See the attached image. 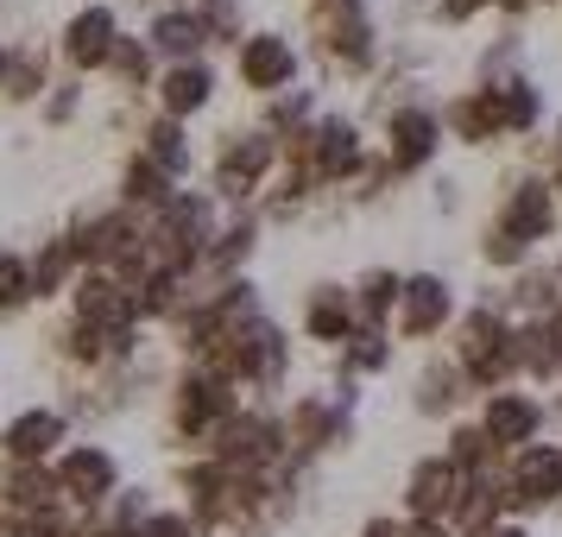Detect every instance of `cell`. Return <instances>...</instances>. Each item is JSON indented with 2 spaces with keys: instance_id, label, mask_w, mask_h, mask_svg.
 I'll return each mask as SVG.
<instances>
[{
  "instance_id": "cell-1",
  "label": "cell",
  "mask_w": 562,
  "mask_h": 537,
  "mask_svg": "<svg viewBox=\"0 0 562 537\" xmlns=\"http://www.w3.org/2000/svg\"><path fill=\"white\" fill-rule=\"evenodd\" d=\"M310 32H316V52L329 57L335 70H367L373 64L367 0H310Z\"/></svg>"
},
{
  "instance_id": "cell-2",
  "label": "cell",
  "mask_w": 562,
  "mask_h": 537,
  "mask_svg": "<svg viewBox=\"0 0 562 537\" xmlns=\"http://www.w3.org/2000/svg\"><path fill=\"white\" fill-rule=\"evenodd\" d=\"M52 474H57V493H64L70 512H102L108 500L121 493V461H114V449H102V443H70V449L52 461Z\"/></svg>"
},
{
  "instance_id": "cell-3",
  "label": "cell",
  "mask_w": 562,
  "mask_h": 537,
  "mask_svg": "<svg viewBox=\"0 0 562 537\" xmlns=\"http://www.w3.org/2000/svg\"><path fill=\"white\" fill-rule=\"evenodd\" d=\"M562 506V449L557 443H525L506 456V512L531 518V512Z\"/></svg>"
},
{
  "instance_id": "cell-4",
  "label": "cell",
  "mask_w": 562,
  "mask_h": 537,
  "mask_svg": "<svg viewBox=\"0 0 562 537\" xmlns=\"http://www.w3.org/2000/svg\"><path fill=\"white\" fill-rule=\"evenodd\" d=\"M121 38H127V32H121V13H114L108 0H82L77 13L64 20V32H57V57H64L77 77H95V70H108V57H114Z\"/></svg>"
},
{
  "instance_id": "cell-5",
  "label": "cell",
  "mask_w": 562,
  "mask_h": 537,
  "mask_svg": "<svg viewBox=\"0 0 562 537\" xmlns=\"http://www.w3.org/2000/svg\"><path fill=\"white\" fill-rule=\"evenodd\" d=\"M297 70H304V57H297V45L284 38V32H247L240 45H234V77L247 82L254 96H284L291 82H297Z\"/></svg>"
},
{
  "instance_id": "cell-6",
  "label": "cell",
  "mask_w": 562,
  "mask_h": 537,
  "mask_svg": "<svg viewBox=\"0 0 562 537\" xmlns=\"http://www.w3.org/2000/svg\"><path fill=\"white\" fill-rule=\"evenodd\" d=\"M70 449V411L26 405L0 424V461H57Z\"/></svg>"
},
{
  "instance_id": "cell-7",
  "label": "cell",
  "mask_w": 562,
  "mask_h": 537,
  "mask_svg": "<svg viewBox=\"0 0 562 537\" xmlns=\"http://www.w3.org/2000/svg\"><path fill=\"white\" fill-rule=\"evenodd\" d=\"M456 323V284L442 272H405V298H398V316H392V335L398 342H430Z\"/></svg>"
},
{
  "instance_id": "cell-8",
  "label": "cell",
  "mask_w": 562,
  "mask_h": 537,
  "mask_svg": "<svg viewBox=\"0 0 562 537\" xmlns=\"http://www.w3.org/2000/svg\"><path fill=\"white\" fill-rule=\"evenodd\" d=\"M70 316H82V323H95V329H108V335H127V329L146 323V316H139V291L121 284L114 272H82V279L70 284Z\"/></svg>"
},
{
  "instance_id": "cell-9",
  "label": "cell",
  "mask_w": 562,
  "mask_h": 537,
  "mask_svg": "<svg viewBox=\"0 0 562 537\" xmlns=\"http://www.w3.org/2000/svg\"><path fill=\"white\" fill-rule=\"evenodd\" d=\"M442 153V121H436L430 108H392L385 114V165L398 171V178H411V171H424L430 158Z\"/></svg>"
},
{
  "instance_id": "cell-10",
  "label": "cell",
  "mask_w": 562,
  "mask_h": 537,
  "mask_svg": "<svg viewBox=\"0 0 562 537\" xmlns=\"http://www.w3.org/2000/svg\"><path fill=\"white\" fill-rule=\"evenodd\" d=\"M367 165V139H360L355 114H323L310 127V171L323 183H355V171Z\"/></svg>"
},
{
  "instance_id": "cell-11",
  "label": "cell",
  "mask_w": 562,
  "mask_h": 537,
  "mask_svg": "<svg viewBox=\"0 0 562 537\" xmlns=\"http://www.w3.org/2000/svg\"><path fill=\"white\" fill-rule=\"evenodd\" d=\"M461 486H468V474L442 449L436 456H417L405 474V518H449L461 500Z\"/></svg>"
},
{
  "instance_id": "cell-12",
  "label": "cell",
  "mask_w": 562,
  "mask_h": 537,
  "mask_svg": "<svg viewBox=\"0 0 562 537\" xmlns=\"http://www.w3.org/2000/svg\"><path fill=\"white\" fill-rule=\"evenodd\" d=\"M557 209H562V197H557V183L550 178H518L506 197H499V222H506L518 240H531L537 247V240L557 234Z\"/></svg>"
},
{
  "instance_id": "cell-13",
  "label": "cell",
  "mask_w": 562,
  "mask_h": 537,
  "mask_svg": "<svg viewBox=\"0 0 562 537\" xmlns=\"http://www.w3.org/2000/svg\"><path fill=\"white\" fill-rule=\"evenodd\" d=\"M481 430L512 456V449L537 443V430H543V405H537L531 392H512V385H499V392H486V405H481Z\"/></svg>"
},
{
  "instance_id": "cell-14",
  "label": "cell",
  "mask_w": 562,
  "mask_h": 537,
  "mask_svg": "<svg viewBox=\"0 0 562 537\" xmlns=\"http://www.w3.org/2000/svg\"><path fill=\"white\" fill-rule=\"evenodd\" d=\"M153 102L158 114H171V121H190V114H203L215 102V70H209V57L196 64H165L153 82Z\"/></svg>"
},
{
  "instance_id": "cell-15",
  "label": "cell",
  "mask_w": 562,
  "mask_h": 537,
  "mask_svg": "<svg viewBox=\"0 0 562 537\" xmlns=\"http://www.w3.org/2000/svg\"><path fill=\"white\" fill-rule=\"evenodd\" d=\"M355 329H360L355 291H348V284H335V279L310 284V291H304V335H310V342H329V348H341Z\"/></svg>"
},
{
  "instance_id": "cell-16",
  "label": "cell",
  "mask_w": 562,
  "mask_h": 537,
  "mask_svg": "<svg viewBox=\"0 0 562 537\" xmlns=\"http://www.w3.org/2000/svg\"><path fill=\"white\" fill-rule=\"evenodd\" d=\"M52 89H57V82H52V52H45L38 38H26V45H7V96H0V102L38 108Z\"/></svg>"
},
{
  "instance_id": "cell-17",
  "label": "cell",
  "mask_w": 562,
  "mask_h": 537,
  "mask_svg": "<svg viewBox=\"0 0 562 537\" xmlns=\"http://www.w3.org/2000/svg\"><path fill=\"white\" fill-rule=\"evenodd\" d=\"M146 45H153L165 64H196L209 38H203V26H196V13H190V0H183V7H158V13H153Z\"/></svg>"
},
{
  "instance_id": "cell-18",
  "label": "cell",
  "mask_w": 562,
  "mask_h": 537,
  "mask_svg": "<svg viewBox=\"0 0 562 537\" xmlns=\"http://www.w3.org/2000/svg\"><path fill=\"white\" fill-rule=\"evenodd\" d=\"M442 127L456 133L461 146H493L499 139V108H493V89L486 82H474V89H461L456 102H449V114H442Z\"/></svg>"
},
{
  "instance_id": "cell-19",
  "label": "cell",
  "mask_w": 562,
  "mask_h": 537,
  "mask_svg": "<svg viewBox=\"0 0 562 537\" xmlns=\"http://www.w3.org/2000/svg\"><path fill=\"white\" fill-rule=\"evenodd\" d=\"M178 197V178H165L146 153H133L127 165H121V190H114V203L133 209V215H158V209Z\"/></svg>"
},
{
  "instance_id": "cell-20",
  "label": "cell",
  "mask_w": 562,
  "mask_h": 537,
  "mask_svg": "<svg viewBox=\"0 0 562 537\" xmlns=\"http://www.w3.org/2000/svg\"><path fill=\"white\" fill-rule=\"evenodd\" d=\"M468 367H461L456 355H436L430 367H424V373H417V399H411V405L424 411V417H456V405L461 399H468Z\"/></svg>"
},
{
  "instance_id": "cell-21",
  "label": "cell",
  "mask_w": 562,
  "mask_h": 537,
  "mask_svg": "<svg viewBox=\"0 0 562 537\" xmlns=\"http://www.w3.org/2000/svg\"><path fill=\"white\" fill-rule=\"evenodd\" d=\"M355 310H360V329H392V316H398V298H405V272H392V266H367L355 284Z\"/></svg>"
},
{
  "instance_id": "cell-22",
  "label": "cell",
  "mask_w": 562,
  "mask_h": 537,
  "mask_svg": "<svg viewBox=\"0 0 562 537\" xmlns=\"http://www.w3.org/2000/svg\"><path fill=\"white\" fill-rule=\"evenodd\" d=\"M26 259H32V298H38V304H45V298H64V291L82 279V266H77V254H70L64 228H57L52 240H38V254H26Z\"/></svg>"
},
{
  "instance_id": "cell-23",
  "label": "cell",
  "mask_w": 562,
  "mask_h": 537,
  "mask_svg": "<svg viewBox=\"0 0 562 537\" xmlns=\"http://www.w3.org/2000/svg\"><path fill=\"white\" fill-rule=\"evenodd\" d=\"M133 153H146L165 178H183V171H190V133H183V121H171V114H153V121L139 127V146H133Z\"/></svg>"
},
{
  "instance_id": "cell-24",
  "label": "cell",
  "mask_w": 562,
  "mask_h": 537,
  "mask_svg": "<svg viewBox=\"0 0 562 537\" xmlns=\"http://www.w3.org/2000/svg\"><path fill=\"white\" fill-rule=\"evenodd\" d=\"M493 108H499V127L506 133H531L543 121V96H537L531 77H493Z\"/></svg>"
},
{
  "instance_id": "cell-25",
  "label": "cell",
  "mask_w": 562,
  "mask_h": 537,
  "mask_svg": "<svg viewBox=\"0 0 562 537\" xmlns=\"http://www.w3.org/2000/svg\"><path fill=\"white\" fill-rule=\"evenodd\" d=\"M153 45H146V38H121V45H114V57H108V77L121 82V96H139V89H153Z\"/></svg>"
},
{
  "instance_id": "cell-26",
  "label": "cell",
  "mask_w": 562,
  "mask_h": 537,
  "mask_svg": "<svg viewBox=\"0 0 562 537\" xmlns=\"http://www.w3.org/2000/svg\"><path fill=\"white\" fill-rule=\"evenodd\" d=\"M190 13H196L209 45H240L247 38V7L240 0H190Z\"/></svg>"
},
{
  "instance_id": "cell-27",
  "label": "cell",
  "mask_w": 562,
  "mask_h": 537,
  "mask_svg": "<svg viewBox=\"0 0 562 537\" xmlns=\"http://www.w3.org/2000/svg\"><path fill=\"white\" fill-rule=\"evenodd\" d=\"M26 304H38V298H32V259L13 254V247H0V323L20 316Z\"/></svg>"
},
{
  "instance_id": "cell-28",
  "label": "cell",
  "mask_w": 562,
  "mask_h": 537,
  "mask_svg": "<svg viewBox=\"0 0 562 537\" xmlns=\"http://www.w3.org/2000/svg\"><path fill=\"white\" fill-rule=\"evenodd\" d=\"M385 360H392V329H355L341 342V367L348 373H380Z\"/></svg>"
},
{
  "instance_id": "cell-29",
  "label": "cell",
  "mask_w": 562,
  "mask_h": 537,
  "mask_svg": "<svg viewBox=\"0 0 562 537\" xmlns=\"http://www.w3.org/2000/svg\"><path fill=\"white\" fill-rule=\"evenodd\" d=\"M481 259H486V266H525V259H531V240H518V234L493 215L486 234H481Z\"/></svg>"
},
{
  "instance_id": "cell-30",
  "label": "cell",
  "mask_w": 562,
  "mask_h": 537,
  "mask_svg": "<svg viewBox=\"0 0 562 537\" xmlns=\"http://www.w3.org/2000/svg\"><path fill=\"white\" fill-rule=\"evenodd\" d=\"M133 537H203V532H196V518H190L183 506H158Z\"/></svg>"
},
{
  "instance_id": "cell-31",
  "label": "cell",
  "mask_w": 562,
  "mask_h": 537,
  "mask_svg": "<svg viewBox=\"0 0 562 537\" xmlns=\"http://www.w3.org/2000/svg\"><path fill=\"white\" fill-rule=\"evenodd\" d=\"M82 108V82H57L52 96H45V102H38V114H45V121H52V127H64V121H70V114H77Z\"/></svg>"
},
{
  "instance_id": "cell-32",
  "label": "cell",
  "mask_w": 562,
  "mask_h": 537,
  "mask_svg": "<svg viewBox=\"0 0 562 537\" xmlns=\"http://www.w3.org/2000/svg\"><path fill=\"white\" fill-rule=\"evenodd\" d=\"M481 7H493V0H436V20H442V26H461V20H474Z\"/></svg>"
},
{
  "instance_id": "cell-33",
  "label": "cell",
  "mask_w": 562,
  "mask_h": 537,
  "mask_svg": "<svg viewBox=\"0 0 562 537\" xmlns=\"http://www.w3.org/2000/svg\"><path fill=\"white\" fill-rule=\"evenodd\" d=\"M360 537H405V518H392V512H373V518L360 525Z\"/></svg>"
},
{
  "instance_id": "cell-34",
  "label": "cell",
  "mask_w": 562,
  "mask_h": 537,
  "mask_svg": "<svg viewBox=\"0 0 562 537\" xmlns=\"http://www.w3.org/2000/svg\"><path fill=\"white\" fill-rule=\"evenodd\" d=\"M486 537H531V532H525V525H493Z\"/></svg>"
},
{
  "instance_id": "cell-35",
  "label": "cell",
  "mask_w": 562,
  "mask_h": 537,
  "mask_svg": "<svg viewBox=\"0 0 562 537\" xmlns=\"http://www.w3.org/2000/svg\"><path fill=\"white\" fill-rule=\"evenodd\" d=\"M0 96H7V45H0Z\"/></svg>"
},
{
  "instance_id": "cell-36",
  "label": "cell",
  "mask_w": 562,
  "mask_h": 537,
  "mask_svg": "<svg viewBox=\"0 0 562 537\" xmlns=\"http://www.w3.org/2000/svg\"><path fill=\"white\" fill-rule=\"evenodd\" d=\"M557 279H562V254H557Z\"/></svg>"
}]
</instances>
